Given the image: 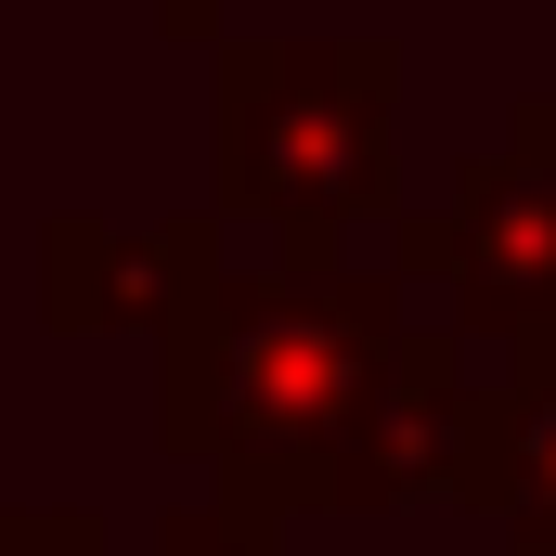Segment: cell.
Wrapping results in <instances>:
<instances>
[{
  "mask_svg": "<svg viewBox=\"0 0 556 556\" xmlns=\"http://www.w3.org/2000/svg\"><path fill=\"white\" fill-rule=\"evenodd\" d=\"M415 337V285L350 273V260H260L181 298V324L155 337V453L194 466L233 505L324 518L337 466L376 415L389 363Z\"/></svg>",
  "mask_w": 556,
  "mask_h": 556,
  "instance_id": "cell-1",
  "label": "cell"
},
{
  "mask_svg": "<svg viewBox=\"0 0 556 556\" xmlns=\"http://www.w3.org/2000/svg\"><path fill=\"white\" fill-rule=\"evenodd\" d=\"M207 207L273 260H350L402 220V52L389 39H220L207 52Z\"/></svg>",
  "mask_w": 556,
  "mask_h": 556,
  "instance_id": "cell-2",
  "label": "cell"
},
{
  "mask_svg": "<svg viewBox=\"0 0 556 556\" xmlns=\"http://www.w3.org/2000/svg\"><path fill=\"white\" fill-rule=\"evenodd\" d=\"M389 273L479 350L556 337V155H531L518 130L466 155L427 207L389 220Z\"/></svg>",
  "mask_w": 556,
  "mask_h": 556,
  "instance_id": "cell-3",
  "label": "cell"
},
{
  "mask_svg": "<svg viewBox=\"0 0 556 556\" xmlns=\"http://www.w3.org/2000/svg\"><path fill=\"white\" fill-rule=\"evenodd\" d=\"M479 337H453L440 311H415L376 415L337 466V505L324 518H402V505H479L492 518V479H505V389L466 363Z\"/></svg>",
  "mask_w": 556,
  "mask_h": 556,
  "instance_id": "cell-4",
  "label": "cell"
},
{
  "mask_svg": "<svg viewBox=\"0 0 556 556\" xmlns=\"http://www.w3.org/2000/svg\"><path fill=\"white\" fill-rule=\"evenodd\" d=\"M220 207H168V220H117V207H52L39 220V324L52 337H168L181 298L220 273Z\"/></svg>",
  "mask_w": 556,
  "mask_h": 556,
  "instance_id": "cell-5",
  "label": "cell"
},
{
  "mask_svg": "<svg viewBox=\"0 0 556 556\" xmlns=\"http://www.w3.org/2000/svg\"><path fill=\"white\" fill-rule=\"evenodd\" d=\"M492 531H505V556H556V337H531L518 376H505V479H492Z\"/></svg>",
  "mask_w": 556,
  "mask_h": 556,
  "instance_id": "cell-6",
  "label": "cell"
},
{
  "mask_svg": "<svg viewBox=\"0 0 556 556\" xmlns=\"http://www.w3.org/2000/svg\"><path fill=\"white\" fill-rule=\"evenodd\" d=\"M142 556H285V518H273V505H233V492H207V505H168Z\"/></svg>",
  "mask_w": 556,
  "mask_h": 556,
  "instance_id": "cell-7",
  "label": "cell"
},
{
  "mask_svg": "<svg viewBox=\"0 0 556 556\" xmlns=\"http://www.w3.org/2000/svg\"><path fill=\"white\" fill-rule=\"evenodd\" d=\"M0 556H117L91 505H0Z\"/></svg>",
  "mask_w": 556,
  "mask_h": 556,
  "instance_id": "cell-8",
  "label": "cell"
},
{
  "mask_svg": "<svg viewBox=\"0 0 556 556\" xmlns=\"http://www.w3.org/2000/svg\"><path fill=\"white\" fill-rule=\"evenodd\" d=\"M155 39H181V52H220L233 26H220V0H155Z\"/></svg>",
  "mask_w": 556,
  "mask_h": 556,
  "instance_id": "cell-9",
  "label": "cell"
},
{
  "mask_svg": "<svg viewBox=\"0 0 556 556\" xmlns=\"http://www.w3.org/2000/svg\"><path fill=\"white\" fill-rule=\"evenodd\" d=\"M505 130L531 142V155H556V91H531V104H518V117H505Z\"/></svg>",
  "mask_w": 556,
  "mask_h": 556,
  "instance_id": "cell-10",
  "label": "cell"
}]
</instances>
